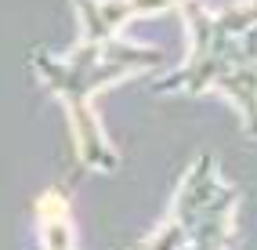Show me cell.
Returning <instances> with one entry per match:
<instances>
[{
  "instance_id": "1",
  "label": "cell",
  "mask_w": 257,
  "mask_h": 250,
  "mask_svg": "<svg viewBox=\"0 0 257 250\" xmlns=\"http://www.w3.org/2000/svg\"><path fill=\"white\" fill-rule=\"evenodd\" d=\"M181 15L192 26V58H188L178 73H170L163 80H152V91H185V94H199L214 87V80L228 69L239 65H253V33L243 37H228L217 26V19L199 4V0H185Z\"/></svg>"
},
{
  "instance_id": "2",
  "label": "cell",
  "mask_w": 257,
  "mask_h": 250,
  "mask_svg": "<svg viewBox=\"0 0 257 250\" xmlns=\"http://www.w3.org/2000/svg\"><path fill=\"white\" fill-rule=\"evenodd\" d=\"M80 19H83V40H112V33L123 26L131 15L127 0H76Z\"/></svg>"
},
{
  "instance_id": "3",
  "label": "cell",
  "mask_w": 257,
  "mask_h": 250,
  "mask_svg": "<svg viewBox=\"0 0 257 250\" xmlns=\"http://www.w3.org/2000/svg\"><path fill=\"white\" fill-rule=\"evenodd\" d=\"M214 87L228 91L232 102L246 112V123L253 120V65H239V69H228L214 80Z\"/></svg>"
},
{
  "instance_id": "4",
  "label": "cell",
  "mask_w": 257,
  "mask_h": 250,
  "mask_svg": "<svg viewBox=\"0 0 257 250\" xmlns=\"http://www.w3.org/2000/svg\"><path fill=\"white\" fill-rule=\"evenodd\" d=\"M131 4V15H156V11H167V8H181L185 0H127Z\"/></svg>"
}]
</instances>
